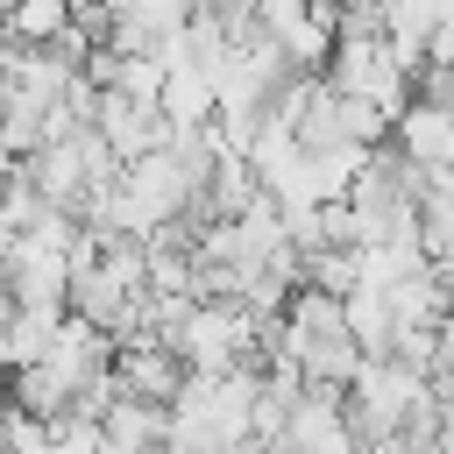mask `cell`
Returning a JSON list of instances; mask_svg holds the SVG:
<instances>
[{
  "label": "cell",
  "instance_id": "6da1fadb",
  "mask_svg": "<svg viewBox=\"0 0 454 454\" xmlns=\"http://www.w3.org/2000/svg\"><path fill=\"white\" fill-rule=\"evenodd\" d=\"M114 376H121L128 397H156V404H170L177 383H184V355H177L170 340H114Z\"/></svg>",
  "mask_w": 454,
  "mask_h": 454
},
{
  "label": "cell",
  "instance_id": "7a4b0ae2",
  "mask_svg": "<svg viewBox=\"0 0 454 454\" xmlns=\"http://www.w3.org/2000/svg\"><path fill=\"white\" fill-rule=\"evenodd\" d=\"M390 142H397V156H404V163L440 170V163H454V114L411 92V99H404V114L390 121Z\"/></svg>",
  "mask_w": 454,
  "mask_h": 454
},
{
  "label": "cell",
  "instance_id": "3957f363",
  "mask_svg": "<svg viewBox=\"0 0 454 454\" xmlns=\"http://www.w3.org/2000/svg\"><path fill=\"white\" fill-rule=\"evenodd\" d=\"M0 28H7V43H21V50H50V43L71 28V0H14Z\"/></svg>",
  "mask_w": 454,
  "mask_h": 454
},
{
  "label": "cell",
  "instance_id": "277c9868",
  "mask_svg": "<svg viewBox=\"0 0 454 454\" xmlns=\"http://www.w3.org/2000/svg\"><path fill=\"white\" fill-rule=\"evenodd\" d=\"M411 92L419 99H433V106H447L454 114V64H440V57H426L419 71H411Z\"/></svg>",
  "mask_w": 454,
  "mask_h": 454
}]
</instances>
